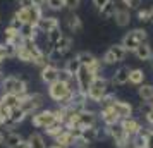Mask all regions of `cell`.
<instances>
[{
  "instance_id": "cell-1",
  "label": "cell",
  "mask_w": 153,
  "mask_h": 148,
  "mask_svg": "<svg viewBox=\"0 0 153 148\" xmlns=\"http://www.w3.org/2000/svg\"><path fill=\"white\" fill-rule=\"evenodd\" d=\"M2 93H10V95H17V97H24V95H28V79L22 78V76H14V74H10V76H5V78H2Z\"/></svg>"
},
{
  "instance_id": "cell-2",
  "label": "cell",
  "mask_w": 153,
  "mask_h": 148,
  "mask_svg": "<svg viewBox=\"0 0 153 148\" xmlns=\"http://www.w3.org/2000/svg\"><path fill=\"white\" fill-rule=\"evenodd\" d=\"M108 93H110V86H108L107 78H105V76H97V78L93 79L91 86L88 88L86 97H88V100H91V102L100 103V102L108 95Z\"/></svg>"
},
{
  "instance_id": "cell-3",
  "label": "cell",
  "mask_w": 153,
  "mask_h": 148,
  "mask_svg": "<svg viewBox=\"0 0 153 148\" xmlns=\"http://www.w3.org/2000/svg\"><path fill=\"white\" fill-rule=\"evenodd\" d=\"M43 103H45V97H43L42 93H28V95H24L21 98V105L19 107L28 114V117H29L35 112L42 110Z\"/></svg>"
},
{
  "instance_id": "cell-4",
  "label": "cell",
  "mask_w": 153,
  "mask_h": 148,
  "mask_svg": "<svg viewBox=\"0 0 153 148\" xmlns=\"http://www.w3.org/2000/svg\"><path fill=\"white\" fill-rule=\"evenodd\" d=\"M29 117H31V126L36 127V129H47L53 120H57L55 112L50 110V109H42V110L35 112L33 115H29Z\"/></svg>"
},
{
  "instance_id": "cell-5",
  "label": "cell",
  "mask_w": 153,
  "mask_h": 148,
  "mask_svg": "<svg viewBox=\"0 0 153 148\" xmlns=\"http://www.w3.org/2000/svg\"><path fill=\"white\" fill-rule=\"evenodd\" d=\"M97 78L93 72H91L88 67H84V65H81V69H79V72L76 74V86L79 91L83 93H88V88L91 86V83H93V79Z\"/></svg>"
},
{
  "instance_id": "cell-6",
  "label": "cell",
  "mask_w": 153,
  "mask_h": 148,
  "mask_svg": "<svg viewBox=\"0 0 153 148\" xmlns=\"http://www.w3.org/2000/svg\"><path fill=\"white\" fill-rule=\"evenodd\" d=\"M108 105H110L112 110L119 115V119H126V117H131V115H134V107H132L129 102H126V100L114 98Z\"/></svg>"
},
{
  "instance_id": "cell-7",
  "label": "cell",
  "mask_w": 153,
  "mask_h": 148,
  "mask_svg": "<svg viewBox=\"0 0 153 148\" xmlns=\"http://www.w3.org/2000/svg\"><path fill=\"white\" fill-rule=\"evenodd\" d=\"M120 127L124 129L126 136H129V138H134L136 134L141 133V129H143V126H141V122H139L134 115H131V117H126V119H120Z\"/></svg>"
},
{
  "instance_id": "cell-8",
  "label": "cell",
  "mask_w": 153,
  "mask_h": 148,
  "mask_svg": "<svg viewBox=\"0 0 153 148\" xmlns=\"http://www.w3.org/2000/svg\"><path fill=\"white\" fill-rule=\"evenodd\" d=\"M115 24L119 28H126L129 26V22L132 21V16H131V10L127 7H124L122 4H115V12H114V17H112Z\"/></svg>"
},
{
  "instance_id": "cell-9",
  "label": "cell",
  "mask_w": 153,
  "mask_h": 148,
  "mask_svg": "<svg viewBox=\"0 0 153 148\" xmlns=\"http://www.w3.org/2000/svg\"><path fill=\"white\" fill-rule=\"evenodd\" d=\"M98 122H100V117H98L97 112L79 110V115H77V124H76V126L83 127V129H88V127H97Z\"/></svg>"
},
{
  "instance_id": "cell-10",
  "label": "cell",
  "mask_w": 153,
  "mask_h": 148,
  "mask_svg": "<svg viewBox=\"0 0 153 148\" xmlns=\"http://www.w3.org/2000/svg\"><path fill=\"white\" fill-rule=\"evenodd\" d=\"M59 26H60L59 17H55V16H43L42 19L38 21V24H36V29L42 35H47L48 31H52L53 28H59Z\"/></svg>"
},
{
  "instance_id": "cell-11",
  "label": "cell",
  "mask_w": 153,
  "mask_h": 148,
  "mask_svg": "<svg viewBox=\"0 0 153 148\" xmlns=\"http://www.w3.org/2000/svg\"><path fill=\"white\" fill-rule=\"evenodd\" d=\"M98 117H100V120L103 122V126H112V124H117V122H120L119 115L112 110L110 105L100 107V110H98Z\"/></svg>"
},
{
  "instance_id": "cell-12",
  "label": "cell",
  "mask_w": 153,
  "mask_h": 148,
  "mask_svg": "<svg viewBox=\"0 0 153 148\" xmlns=\"http://www.w3.org/2000/svg\"><path fill=\"white\" fill-rule=\"evenodd\" d=\"M4 40H5V45H12L16 48H19L22 45L24 38L21 36V33L17 29L10 28V26H5V29H4Z\"/></svg>"
},
{
  "instance_id": "cell-13",
  "label": "cell",
  "mask_w": 153,
  "mask_h": 148,
  "mask_svg": "<svg viewBox=\"0 0 153 148\" xmlns=\"http://www.w3.org/2000/svg\"><path fill=\"white\" fill-rule=\"evenodd\" d=\"M129 72H131V67L127 65H120L119 69H115V72L112 74L110 83L112 85H117V86H124L129 83Z\"/></svg>"
},
{
  "instance_id": "cell-14",
  "label": "cell",
  "mask_w": 153,
  "mask_h": 148,
  "mask_svg": "<svg viewBox=\"0 0 153 148\" xmlns=\"http://www.w3.org/2000/svg\"><path fill=\"white\" fill-rule=\"evenodd\" d=\"M40 78L45 85H50V83H53L59 79V67H57L55 64H48V65H45L40 69Z\"/></svg>"
},
{
  "instance_id": "cell-15",
  "label": "cell",
  "mask_w": 153,
  "mask_h": 148,
  "mask_svg": "<svg viewBox=\"0 0 153 148\" xmlns=\"http://www.w3.org/2000/svg\"><path fill=\"white\" fill-rule=\"evenodd\" d=\"M132 54H134V57H136L138 60H141V62H150L153 48H152V45H150L148 42H143V43H139L138 47H136V50H134Z\"/></svg>"
},
{
  "instance_id": "cell-16",
  "label": "cell",
  "mask_w": 153,
  "mask_h": 148,
  "mask_svg": "<svg viewBox=\"0 0 153 148\" xmlns=\"http://www.w3.org/2000/svg\"><path fill=\"white\" fill-rule=\"evenodd\" d=\"M65 26H67V29H69L71 33H79L81 29H83V22H81V17L77 14H74V12H71L65 16Z\"/></svg>"
},
{
  "instance_id": "cell-17",
  "label": "cell",
  "mask_w": 153,
  "mask_h": 148,
  "mask_svg": "<svg viewBox=\"0 0 153 148\" xmlns=\"http://www.w3.org/2000/svg\"><path fill=\"white\" fill-rule=\"evenodd\" d=\"M53 143H57L59 147L62 148H72V145H74V136L71 134L69 129H64L60 134H57L55 138H53Z\"/></svg>"
},
{
  "instance_id": "cell-18",
  "label": "cell",
  "mask_w": 153,
  "mask_h": 148,
  "mask_svg": "<svg viewBox=\"0 0 153 148\" xmlns=\"http://www.w3.org/2000/svg\"><path fill=\"white\" fill-rule=\"evenodd\" d=\"M0 103L12 110V109H17V107L21 105V97H17V95H10V93H2V97H0Z\"/></svg>"
},
{
  "instance_id": "cell-19",
  "label": "cell",
  "mask_w": 153,
  "mask_h": 148,
  "mask_svg": "<svg viewBox=\"0 0 153 148\" xmlns=\"http://www.w3.org/2000/svg\"><path fill=\"white\" fill-rule=\"evenodd\" d=\"M24 140L19 133H16V131H9L7 134H4V145L2 147L5 148H16L21 141Z\"/></svg>"
},
{
  "instance_id": "cell-20",
  "label": "cell",
  "mask_w": 153,
  "mask_h": 148,
  "mask_svg": "<svg viewBox=\"0 0 153 148\" xmlns=\"http://www.w3.org/2000/svg\"><path fill=\"white\" fill-rule=\"evenodd\" d=\"M138 97L141 102H152L153 100V85L152 83H143L138 86Z\"/></svg>"
},
{
  "instance_id": "cell-21",
  "label": "cell",
  "mask_w": 153,
  "mask_h": 148,
  "mask_svg": "<svg viewBox=\"0 0 153 148\" xmlns=\"http://www.w3.org/2000/svg\"><path fill=\"white\" fill-rule=\"evenodd\" d=\"M120 45H122L127 52H134V50H136V47L139 45V42H138V38L132 35L131 31H127V33L122 36V42H120Z\"/></svg>"
},
{
  "instance_id": "cell-22",
  "label": "cell",
  "mask_w": 153,
  "mask_h": 148,
  "mask_svg": "<svg viewBox=\"0 0 153 148\" xmlns=\"http://www.w3.org/2000/svg\"><path fill=\"white\" fill-rule=\"evenodd\" d=\"M108 50L112 52V55H114V59H115V62H117V64L124 62L126 57H127V54H129V52H127V50H126L120 43H114Z\"/></svg>"
},
{
  "instance_id": "cell-23",
  "label": "cell",
  "mask_w": 153,
  "mask_h": 148,
  "mask_svg": "<svg viewBox=\"0 0 153 148\" xmlns=\"http://www.w3.org/2000/svg\"><path fill=\"white\" fill-rule=\"evenodd\" d=\"M146 79V72L143 69H131V72H129V83H131L132 86H139L143 85Z\"/></svg>"
},
{
  "instance_id": "cell-24",
  "label": "cell",
  "mask_w": 153,
  "mask_h": 148,
  "mask_svg": "<svg viewBox=\"0 0 153 148\" xmlns=\"http://www.w3.org/2000/svg\"><path fill=\"white\" fill-rule=\"evenodd\" d=\"M64 69L67 71L71 76H74V78H76V74L79 72V69H81V62L77 60L76 55H74V57H69V59L64 62Z\"/></svg>"
},
{
  "instance_id": "cell-25",
  "label": "cell",
  "mask_w": 153,
  "mask_h": 148,
  "mask_svg": "<svg viewBox=\"0 0 153 148\" xmlns=\"http://www.w3.org/2000/svg\"><path fill=\"white\" fill-rule=\"evenodd\" d=\"M28 143H29V148H47L45 138H43V134H40V133H31L29 134Z\"/></svg>"
},
{
  "instance_id": "cell-26",
  "label": "cell",
  "mask_w": 153,
  "mask_h": 148,
  "mask_svg": "<svg viewBox=\"0 0 153 148\" xmlns=\"http://www.w3.org/2000/svg\"><path fill=\"white\" fill-rule=\"evenodd\" d=\"M64 129H65L64 122H60V120H53V122H52L47 129H43V131L47 133V136H50V138H55L57 134H60Z\"/></svg>"
},
{
  "instance_id": "cell-27",
  "label": "cell",
  "mask_w": 153,
  "mask_h": 148,
  "mask_svg": "<svg viewBox=\"0 0 153 148\" xmlns=\"http://www.w3.org/2000/svg\"><path fill=\"white\" fill-rule=\"evenodd\" d=\"M19 33H21L22 38H38V35H40V31L33 24H22V28L19 29Z\"/></svg>"
},
{
  "instance_id": "cell-28",
  "label": "cell",
  "mask_w": 153,
  "mask_h": 148,
  "mask_svg": "<svg viewBox=\"0 0 153 148\" xmlns=\"http://www.w3.org/2000/svg\"><path fill=\"white\" fill-rule=\"evenodd\" d=\"M16 60L24 62V64H33V55H31L28 50H26V48L21 45V47L17 48V54H16Z\"/></svg>"
},
{
  "instance_id": "cell-29",
  "label": "cell",
  "mask_w": 153,
  "mask_h": 148,
  "mask_svg": "<svg viewBox=\"0 0 153 148\" xmlns=\"http://www.w3.org/2000/svg\"><path fill=\"white\" fill-rule=\"evenodd\" d=\"M98 12H100V16H102L103 19H112V17H114V12H115V2H114V0L108 2L107 5H103L102 9H98Z\"/></svg>"
},
{
  "instance_id": "cell-30",
  "label": "cell",
  "mask_w": 153,
  "mask_h": 148,
  "mask_svg": "<svg viewBox=\"0 0 153 148\" xmlns=\"http://www.w3.org/2000/svg\"><path fill=\"white\" fill-rule=\"evenodd\" d=\"M62 35H64V33H62V28L59 26V28H53L52 31H48V33L45 35V38H47V42H48L50 45H55V43L59 42L60 38H62Z\"/></svg>"
},
{
  "instance_id": "cell-31",
  "label": "cell",
  "mask_w": 153,
  "mask_h": 148,
  "mask_svg": "<svg viewBox=\"0 0 153 148\" xmlns=\"http://www.w3.org/2000/svg\"><path fill=\"white\" fill-rule=\"evenodd\" d=\"M14 16L22 22V24H28V22H29V9L19 7V9H17V10L14 12Z\"/></svg>"
},
{
  "instance_id": "cell-32",
  "label": "cell",
  "mask_w": 153,
  "mask_h": 148,
  "mask_svg": "<svg viewBox=\"0 0 153 148\" xmlns=\"http://www.w3.org/2000/svg\"><path fill=\"white\" fill-rule=\"evenodd\" d=\"M138 21L141 22V24H148V22H152L150 21V9H138Z\"/></svg>"
},
{
  "instance_id": "cell-33",
  "label": "cell",
  "mask_w": 153,
  "mask_h": 148,
  "mask_svg": "<svg viewBox=\"0 0 153 148\" xmlns=\"http://www.w3.org/2000/svg\"><path fill=\"white\" fill-rule=\"evenodd\" d=\"M131 33L138 38L139 43H143V42L148 40V31H146L145 28H134V29H131Z\"/></svg>"
},
{
  "instance_id": "cell-34",
  "label": "cell",
  "mask_w": 153,
  "mask_h": 148,
  "mask_svg": "<svg viewBox=\"0 0 153 148\" xmlns=\"http://www.w3.org/2000/svg\"><path fill=\"white\" fill-rule=\"evenodd\" d=\"M120 4L124 7H127L129 10H138L143 5V0H120Z\"/></svg>"
},
{
  "instance_id": "cell-35",
  "label": "cell",
  "mask_w": 153,
  "mask_h": 148,
  "mask_svg": "<svg viewBox=\"0 0 153 148\" xmlns=\"http://www.w3.org/2000/svg\"><path fill=\"white\" fill-rule=\"evenodd\" d=\"M45 7H48L50 10H62L64 9V0H47Z\"/></svg>"
},
{
  "instance_id": "cell-36",
  "label": "cell",
  "mask_w": 153,
  "mask_h": 148,
  "mask_svg": "<svg viewBox=\"0 0 153 148\" xmlns=\"http://www.w3.org/2000/svg\"><path fill=\"white\" fill-rule=\"evenodd\" d=\"M102 64H103L105 67H110V65H115V64H117L110 50H107V52L103 54V57H102Z\"/></svg>"
},
{
  "instance_id": "cell-37",
  "label": "cell",
  "mask_w": 153,
  "mask_h": 148,
  "mask_svg": "<svg viewBox=\"0 0 153 148\" xmlns=\"http://www.w3.org/2000/svg\"><path fill=\"white\" fill-rule=\"evenodd\" d=\"M59 81H62V83H72L74 81V76H71L64 67H60L59 69Z\"/></svg>"
},
{
  "instance_id": "cell-38",
  "label": "cell",
  "mask_w": 153,
  "mask_h": 148,
  "mask_svg": "<svg viewBox=\"0 0 153 148\" xmlns=\"http://www.w3.org/2000/svg\"><path fill=\"white\" fill-rule=\"evenodd\" d=\"M81 5V0H64V9H67L71 12H74Z\"/></svg>"
},
{
  "instance_id": "cell-39",
  "label": "cell",
  "mask_w": 153,
  "mask_h": 148,
  "mask_svg": "<svg viewBox=\"0 0 153 148\" xmlns=\"http://www.w3.org/2000/svg\"><path fill=\"white\" fill-rule=\"evenodd\" d=\"M9 115H10V109H7L5 105H2V103H0V126L9 119Z\"/></svg>"
},
{
  "instance_id": "cell-40",
  "label": "cell",
  "mask_w": 153,
  "mask_h": 148,
  "mask_svg": "<svg viewBox=\"0 0 153 148\" xmlns=\"http://www.w3.org/2000/svg\"><path fill=\"white\" fill-rule=\"evenodd\" d=\"M9 26H10V28H14V29H17V31H19V29L22 28V22L19 21V19L16 17V16H12V19H10V22H9Z\"/></svg>"
},
{
  "instance_id": "cell-41",
  "label": "cell",
  "mask_w": 153,
  "mask_h": 148,
  "mask_svg": "<svg viewBox=\"0 0 153 148\" xmlns=\"http://www.w3.org/2000/svg\"><path fill=\"white\" fill-rule=\"evenodd\" d=\"M35 5V0H19V7H24V9H29Z\"/></svg>"
},
{
  "instance_id": "cell-42",
  "label": "cell",
  "mask_w": 153,
  "mask_h": 148,
  "mask_svg": "<svg viewBox=\"0 0 153 148\" xmlns=\"http://www.w3.org/2000/svg\"><path fill=\"white\" fill-rule=\"evenodd\" d=\"M91 2H93V5L97 9H102L103 5H107L108 2H112V0H91Z\"/></svg>"
},
{
  "instance_id": "cell-43",
  "label": "cell",
  "mask_w": 153,
  "mask_h": 148,
  "mask_svg": "<svg viewBox=\"0 0 153 148\" xmlns=\"http://www.w3.org/2000/svg\"><path fill=\"white\" fill-rule=\"evenodd\" d=\"M5 60H7V57H5V45L0 43V64H4Z\"/></svg>"
},
{
  "instance_id": "cell-44",
  "label": "cell",
  "mask_w": 153,
  "mask_h": 148,
  "mask_svg": "<svg viewBox=\"0 0 153 148\" xmlns=\"http://www.w3.org/2000/svg\"><path fill=\"white\" fill-rule=\"evenodd\" d=\"M146 141H148V148H153V129L146 133Z\"/></svg>"
},
{
  "instance_id": "cell-45",
  "label": "cell",
  "mask_w": 153,
  "mask_h": 148,
  "mask_svg": "<svg viewBox=\"0 0 153 148\" xmlns=\"http://www.w3.org/2000/svg\"><path fill=\"white\" fill-rule=\"evenodd\" d=\"M16 148H29V143H28V140H22V141H21V143H19V145H17Z\"/></svg>"
},
{
  "instance_id": "cell-46",
  "label": "cell",
  "mask_w": 153,
  "mask_h": 148,
  "mask_svg": "<svg viewBox=\"0 0 153 148\" xmlns=\"http://www.w3.org/2000/svg\"><path fill=\"white\" fill-rule=\"evenodd\" d=\"M47 148H62V147H59L57 143H52V145H48V147H47Z\"/></svg>"
},
{
  "instance_id": "cell-47",
  "label": "cell",
  "mask_w": 153,
  "mask_h": 148,
  "mask_svg": "<svg viewBox=\"0 0 153 148\" xmlns=\"http://www.w3.org/2000/svg\"><path fill=\"white\" fill-rule=\"evenodd\" d=\"M150 21L153 22V5H152V7H150Z\"/></svg>"
},
{
  "instance_id": "cell-48",
  "label": "cell",
  "mask_w": 153,
  "mask_h": 148,
  "mask_svg": "<svg viewBox=\"0 0 153 148\" xmlns=\"http://www.w3.org/2000/svg\"><path fill=\"white\" fill-rule=\"evenodd\" d=\"M2 145H4V133L0 131V147H2Z\"/></svg>"
},
{
  "instance_id": "cell-49",
  "label": "cell",
  "mask_w": 153,
  "mask_h": 148,
  "mask_svg": "<svg viewBox=\"0 0 153 148\" xmlns=\"http://www.w3.org/2000/svg\"><path fill=\"white\" fill-rule=\"evenodd\" d=\"M150 62H152V65H153V54H152V59H150Z\"/></svg>"
},
{
  "instance_id": "cell-50",
  "label": "cell",
  "mask_w": 153,
  "mask_h": 148,
  "mask_svg": "<svg viewBox=\"0 0 153 148\" xmlns=\"http://www.w3.org/2000/svg\"><path fill=\"white\" fill-rule=\"evenodd\" d=\"M0 81H2V71H0Z\"/></svg>"
},
{
  "instance_id": "cell-51",
  "label": "cell",
  "mask_w": 153,
  "mask_h": 148,
  "mask_svg": "<svg viewBox=\"0 0 153 148\" xmlns=\"http://www.w3.org/2000/svg\"><path fill=\"white\" fill-rule=\"evenodd\" d=\"M0 97H2V91H0Z\"/></svg>"
},
{
  "instance_id": "cell-52",
  "label": "cell",
  "mask_w": 153,
  "mask_h": 148,
  "mask_svg": "<svg viewBox=\"0 0 153 148\" xmlns=\"http://www.w3.org/2000/svg\"><path fill=\"white\" fill-rule=\"evenodd\" d=\"M152 129H153V126H152Z\"/></svg>"
},
{
  "instance_id": "cell-53",
  "label": "cell",
  "mask_w": 153,
  "mask_h": 148,
  "mask_svg": "<svg viewBox=\"0 0 153 148\" xmlns=\"http://www.w3.org/2000/svg\"><path fill=\"white\" fill-rule=\"evenodd\" d=\"M90 148H91V147H90Z\"/></svg>"
}]
</instances>
